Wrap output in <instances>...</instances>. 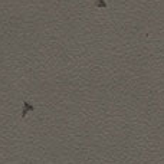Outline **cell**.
Returning <instances> with one entry per match:
<instances>
[{
	"label": "cell",
	"mask_w": 164,
	"mask_h": 164,
	"mask_svg": "<svg viewBox=\"0 0 164 164\" xmlns=\"http://www.w3.org/2000/svg\"><path fill=\"white\" fill-rule=\"evenodd\" d=\"M27 111H35V108H33V105L32 104H29L27 101L23 102V112H22V118H25L26 117V112Z\"/></svg>",
	"instance_id": "1"
},
{
	"label": "cell",
	"mask_w": 164,
	"mask_h": 164,
	"mask_svg": "<svg viewBox=\"0 0 164 164\" xmlns=\"http://www.w3.org/2000/svg\"><path fill=\"white\" fill-rule=\"evenodd\" d=\"M95 4H96V6H99V7H105V6H107V3H105L104 0H96Z\"/></svg>",
	"instance_id": "2"
}]
</instances>
